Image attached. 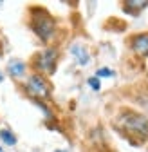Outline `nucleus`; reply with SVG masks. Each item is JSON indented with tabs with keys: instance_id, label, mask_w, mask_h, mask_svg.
Listing matches in <instances>:
<instances>
[{
	"instance_id": "nucleus-7",
	"label": "nucleus",
	"mask_w": 148,
	"mask_h": 152,
	"mask_svg": "<svg viewBox=\"0 0 148 152\" xmlns=\"http://www.w3.org/2000/svg\"><path fill=\"white\" fill-rule=\"evenodd\" d=\"M7 72L13 76V78H22V76L25 74V64L22 60H11L7 64Z\"/></svg>"
},
{
	"instance_id": "nucleus-1",
	"label": "nucleus",
	"mask_w": 148,
	"mask_h": 152,
	"mask_svg": "<svg viewBox=\"0 0 148 152\" xmlns=\"http://www.w3.org/2000/svg\"><path fill=\"white\" fill-rule=\"evenodd\" d=\"M119 129L125 130L126 136H132L137 140H144L148 136V120L139 112L134 110H123L118 118Z\"/></svg>"
},
{
	"instance_id": "nucleus-6",
	"label": "nucleus",
	"mask_w": 148,
	"mask_h": 152,
	"mask_svg": "<svg viewBox=\"0 0 148 152\" xmlns=\"http://www.w3.org/2000/svg\"><path fill=\"white\" fill-rule=\"evenodd\" d=\"M70 54L76 58V62H78L80 65H87L89 60H90V56H89L87 49H85L83 45H80V44H74V45L70 47Z\"/></svg>"
},
{
	"instance_id": "nucleus-14",
	"label": "nucleus",
	"mask_w": 148,
	"mask_h": 152,
	"mask_svg": "<svg viewBox=\"0 0 148 152\" xmlns=\"http://www.w3.org/2000/svg\"><path fill=\"white\" fill-rule=\"evenodd\" d=\"M0 152H6V150H4V148H2V147H0Z\"/></svg>"
},
{
	"instance_id": "nucleus-13",
	"label": "nucleus",
	"mask_w": 148,
	"mask_h": 152,
	"mask_svg": "<svg viewBox=\"0 0 148 152\" xmlns=\"http://www.w3.org/2000/svg\"><path fill=\"white\" fill-rule=\"evenodd\" d=\"M54 152H67V150H54Z\"/></svg>"
},
{
	"instance_id": "nucleus-10",
	"label": "nucleus",
	"mask_w": 148,
	"mask_h": 152,
	"mask_svg": "<svg viewBox=\"0 0 148 152\" xmlns=\"http://www.w3.org/2000/svg\"><path fill=\"white\" fill-rule=\"evenodd\" d=\"M110 76H114L112 69H98L96 72V78H110Z\"/></svg>"
},
{
	"instance_id": "nucleus-8",
	"label": "nucleus",
	"mask_w": 148,
	"mask_h": 152,
	"mask_svg": "<svg viewBox=\"0 0 148 152\" xmlns=\"http://www.w3.org/2000/svg\"><path fill=\"white\" fill-rule=\"evenodd\" d=\"M0 141H2L4 145H7V147H15L18 140H16V136L13 134L9 129H2V130H0Z\"/></svg>"
},
{
	"instance_id": "nucleus-12",
	"label": "nucleus",
	"mask_w": 148,
	"mask_h": 152,
	"mask_svg": "<svg viewBox=\"0 0 148 152\" xmlns=\"http://www.w3.org/2000/svg\"><path fill=\"white\" fill-rule=\"evenodd\" d=\"M2 82H4V74H2V72H0V83H2Z\"/></svg>"
},
{
	"instance_id": "nucleus-5",
	"label": "nucleus",
	"mask_w": 148,
	"mask_h": 152,
	"mask_svg": "<svg viewBox=\"0 0 148 152\" xmlns=\"http://www.w3.org/2000/svg\"><path fill=\"white\" fill-rule=\"evenodd\" d=\"M130 47L137 56H148V33H141L132 36Z\"/></svg>"
},
{
	"instance_id": "nucleus-2",
	"label": "nucleus",
	"mask_w": 148,
	"mask_h": 152,
	"mask_svg": "<svg viewBox=\"0 0 148 152\" xmlns=\"http://www.w3.org/2000/svg\"><path fill=\"white\" fill-rule=\"evenodd\" d=\"M31 27L44 42H49L54 34L56 24H54V18L44 7H34L31 11Z\"/></svg>"
},
{
	"instance_id": "nucleus-9",
	"label": "nucleus",
	"mask_w": 148,
	"mask_h": 152,
	"mask_svg": "<svg viewBox=\"0 0 148 152\" xmlns=\"http://www.w3.org/2000/svg\"><path fill=\"white\" fill-rule=\"evenodd\" d=\"M125 7L128 9V7H137V9H134V13H139L141 9H144V7H148V2L146 0H143V2H125Z\"/></svg>"
},
{
	"instance_id": "nucleus-4",
	"label": "nucleus",
	"mask_w": 148,
	"mask_h": 152,
	"mask_svg": "<svg viewBox=\"0 0 148 152\" xmlns=\"http://www.w3.org/2000/svg\"><path fill=\"white\" fill-rule=\"evenodd\" d=\"M56 62H58V53L56 49H45L42 53H38V56L34 58V65L38 71L52 74L56 69Z\"/></svg>"
},
{
	"instance_id": "nucleus-11",
	"label": "nucleus",
	"mask_w": 148,
	"mask_h": 152,
	"mask_svg": "<svg viewBox=\"0 0 148 152\" xmlns=\"http://www.w3.org/2000/svg\"><path fill=\"white\" fill-rule=\"evenodd\" d=\"M89 85H90V89H94V91H99V87H101V83H99V78H89Z\"/></svg>"
},
{
	"instance_id": "nucleus-3",
	"label": "nucleus",
	"mask_w": 148,
	"mask_h": 152,
	"mask_svg": "<svg viewBox=\"0 0 148 152\" xmlns=\"http://www.w3.org/2000/svg\"><path fill=\"white\" fill-rule=\"evenodd\" d=\"M25 91L29 96L36 98V100H49L51 98V87L45 82V78L42 74H31L27 82H25Z\"/></svg>"
}]
</instances>
